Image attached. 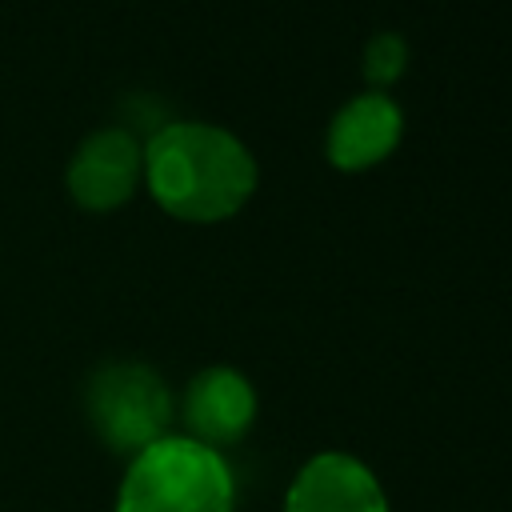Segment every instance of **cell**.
I'll return each mask as SVG.
<instances>
[{"label": "cell", "instance_id": "1", "mask_svg": "<svg viewBox=\"0 0 512 512\" xmlns=\"http://www.w3.org/2000/svg\"><path fill=\"white\" fill-rule=\"evenodd\" d=\"M256 160L240 136L208 120H168L144 144L152 200L188 224L236 216L256 192Z\"/></svg>", "mask_w": 512, "mask_h": 512}, {"label": "cell", "instance_id": "5", "mask_svg": "<svg viewBox=\"0 0 512 512\" xmlns=\"http://www.w3.org/2000/svg\"><path fill=\"white\" fill-rule=\"evenodd\" d=\"M180 420H184V436L208 448H224L244 440V432L256 420V388L248 384L244 372L228 368V364H212L204 372H196L184 388L180 400Z\"/></svg>", "mask_w": 512, "mask_h": 512}, {"label": "cell", "instance_id": "8", "mask_svg": "<svg viewBox=\"0 0 512 512\" xmlns=\"http://www.w3.org/2000/svg\"><path fill=\"white\" fill-rule=\"evenodd\" d=\"M408 68V44L396 32H376L364 44V80L376 84V92H384L388 84H396Z\"/></svg>", "mask_w": 512, "mask_h": 512}, {"label": "cell", "instance_id": "3", "mask_svg": "<svg viewBox=\"0 0 512 512\" xmlns=\"http://www.w3.org/2000/svg\"><path fill=\"white\" fill-rule=\"evenodd\" d=\"M84 412L104 448L136 456L168 436L176 404L156 368L140 360H112L88 376Z\"/></svg>", "mask_w": 512, "mask_h": 512}, {"label": "cell", "instance_id": "7", "mask_svg": "<svg viewBox=\"0 0 512 512\" xmlns=\"http://www.w3.org/2000/svg\"><path fill=\"white\" fill-rule=\"evenodd\" d=\"M284 512H388V496L364 460L320 452L296 472Z\"/></svg>", "mask_w": 512, "mask_h": 512}, {"label": "cell", "instance_id": "2", "mask_svg": "<svg viewBox=\"0 0 512 512\" xmlns=\"http://www.w3.org/2000/svg\"><path fill=\"white\" fill-rule=\"evenodd\" d=\"M236 480L224 456L188 436H164L124 468L116 512H232Z\"/></svg>", "mask_w": 512, "mask_h": 512}, {"label": "cell", "instance_id": "6", "mask_svg": "<svg viewBox=\"0 0 512 512\" xmlns=\"http://www.w3.org/2000/svg\"><path fill=\"white\" fill-rule=\"evenodd\" d=\"M404 136V112L388 92L352 96L328 124L324 156L336 172H368L384 164Z\"/></svg>", "mask_w": 512, "mask_h": 512}, {"label": "cell", "instance_id": "4", "mask_svg": "<svg viewBox=\"0 0 512 512\" xmlns=\"http://www.w3.org/2000/svg\"><path fill=\"white\" fill-rule=\"evenodd\" d=\"M64 180L80 208L112 212L128 204L144 180V144L128 128H96L76 144Z\"/></svg>", "mask_w": 512, "mask_h": 512}]
</instances>
